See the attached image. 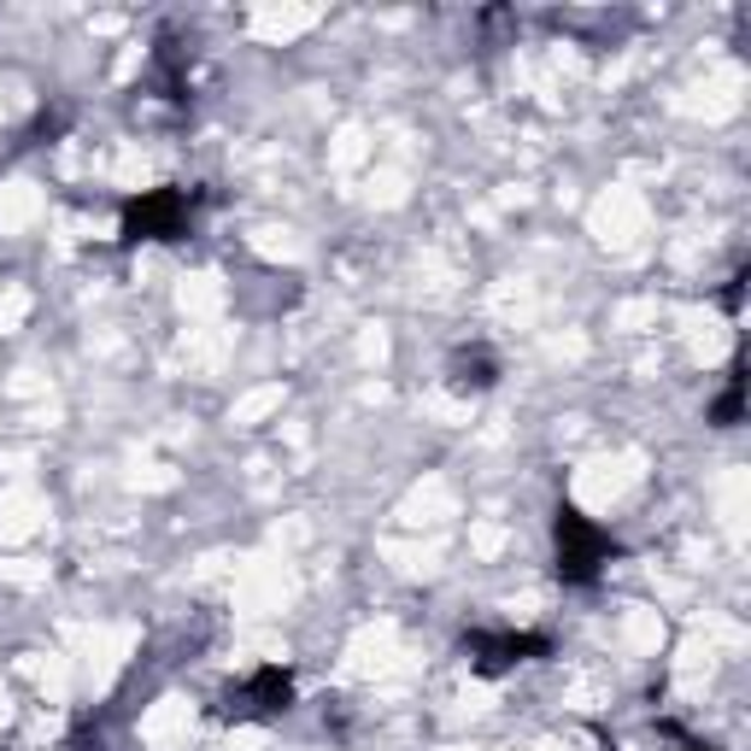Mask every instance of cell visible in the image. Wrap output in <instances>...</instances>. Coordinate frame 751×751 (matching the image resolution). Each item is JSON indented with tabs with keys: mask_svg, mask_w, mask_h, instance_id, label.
Returning a JSON list of instances; mask_svg holds the SVG:
<instances>
[{
	"mask_svg": "<svg viewBox=\"0 0 751 751\" xmlns=\"http://www.w3.org/2000/svg\"><path fill=\"white\" fill-rule=\"evenodd\" d=\"M235 610L242 617H270V610H288L294 605V570H288V558H242L235 563Z\"/></svg>",
	"mask_w": 751,
	"mask_h": 751,
	"instance_id": "1",
	"label": "cell"
},
{
	"mask_svg": "<svg viewBox=\"0 0 751 751\" xmlns=\"http://www.w3.org/2000/svg\"><path fill=\"white\" fill-rule=\"evenodd\" d=\"M640 470H646V458H640V452H617V458H587V464L575 470L570 493H575V505H582V511H610V505H617L628 487L640 482Z\"/></svg>",
	"mask_w": 751,
	"mask_h": 751,
	"instance_id": "2",
	"label": "cell"
},
{
	"mask_svg": "<svg viewBox=\"0 0 751 751\" xmlns=\"http://www.w3.org/2000/svg\"><path fill=\"white\" fill-rule=\"evenodd\" d=\"M646 217H652V212H646V200L628 182H617V188H605V194L593 200L587 229H593V242H605V247H635L646 235Z\"/></svg>",
	"mask_w": 751,
	"mask_h": 751,
	"instance_id": "3",
	"label": "cell"
},
{
	"mask_svg": "<svg viewBox=\"0 0 751 751\" xmlns=\"http://www.w3.org/2000/svg\"><path fill=\"white\" fill-rule=\"evenodd\" d=\"M405 670V646H400V628L394 623H370L358 628L352 646H347V663H340V675L352 681H388Z\"/></svg>",
	"mask_w": 751,
	"mask_h": 751,
	"instance_id": "4",
	"label": "cell"
},
{
	"mask_svg": "<svg viewBox=\"0 0 751 751\" xmlns=\"http://www.w3.org/2000/svg\"><path fill=\"white\" fill-rule=\"evenodd\" d=\"M135 652V628L130 623H112V628H89L82 635V681H89L94 693H107L117 670H124V658Z\"/></svg>",
	"mask_w": 751,
	"mask_h": 751,
	"instance_id": "5",
	"label": "cell"
},
{
	"mask_svg": "<svg viewBox=\"0 0 751 751\" xmlns=\"http://www.w3.org/2000/svg\"><path fill=\"white\" fill-rule=\"evenodd\" d=\"M740 89H746V71H740V65H722V71L705 77L698 89H681L670 107L687 112V117H705V124H722V117L740 112Z\"/></svg>",
	"mask_w": 751,
	"mask_h": 751,
	"instance_id": "6",
	"label": "cell"
},
{
	"mask_svg": "<svg viewBox=\"0 0 751 751\" xmlns=\"http://www.w3.org/2000/svg\"><path fill=\"white\" fill-rule=\"evenodd\" d=\"M447 517H458V493L440 482V475H423V482L400 500V523L405 528H435Z\"/></svg>",
	"mask_w": 751,
	"mask_h": 751,
	"instance_id": "7",
	"label": "cell"
},
{
	"mask_svg": "<svg viewBox=\"0 0 751 751\" xmlns=\"http://www.w3.org/2000/svg\"><path fill=\"white\" fill-rule=\"evenodd\" d=\"M188 728H194V705L188 698H159L147 716H142V740L153 746V751H170V746H182L188 740Z\"/></svg>",
	"mask_w": 751,
	"mask_h": 751,
	"instance_id": "8",
	"label": "cell"
},
{
	"mask_svg": "<svg viewBox=\"0 0 751 751\" xmlns=\"http://www.w3.org/2000/svg\"><path fill=\"white\" fill-rule=\"evenodd\" d=\"M47 517V500L36 487H7L0 493V540H24V535H36V523Z\"/></svg>",
	"mask_w": 751,
	"mask_h": 751,
	"instance_id": "9",
	"label": "cell"
},
{
	"mask_svg": "<svg viewBox=\"0 0 751 751\" xmlns=\"http://www.w3.org/2000/svg\"><path fill=\"white\" fill-rule=\"evenodd\" d=\"M42 212H47V200H42L36 182H0V235L30 229Z\"/></svg>",
	"mask_w": 751,
	"mask_h": 751,
	"instance_id": "10",
	"label": "cell"
},
{
	"mask_svg": "<svg viewBox=\"0 0 751 751\" xmlns=\"http://www.w3.org/2000/svg\"><path fill=\"white\" fill-rule=\"evenodd\" d=\"M317 24V7H259L253 12V36L259 42H294Z\"/></svg>",
	"mask_w": 751,
	"mask_h": 751,
	"instance_id": "11",
	"label": "cell"
},
{
	"mask_svg": "<svg viewBox=\"0 0 751 751\" xmlns=\"http://www.w3.org/2000/svg\"><path fill=\"white\" fill-rule=\"evenodd\" d=\"M177 305H182V317H217L224 312V277L217 270H194V277H182V288H177Z\"/></svg>",
	"mask_w": 751,
	"mask_h": 751,
	"instance_id": "12",
	"label": "cell"
},
{
	"mask_svg": "<svg viewBox=\"0 0 751 751\" xmlns=\"http://www.w3.org/2000/svg\"><path fill=\"white\" fill-rule=\"evenodd\" d=\"M746 487H751V475H746L740 464L722 470V482H716V517H722V528H728L733 546L746 540Z\"/></svg>",
	"mask_w": 751,
	"mask_h": 751,
	"instance_id": "13",
	"label": "cell"
},
{
	"mask_svg": "<svg viewBox=\"0 0 751 751\" xmlns=\"http://www.w3.org/2000/svg\"><path fill=\"white\" fill-rule=\"evenodd\" d=\"M681 323H687V340H693L698 365H722L728 358V329L722 323H716L710 312H681Z\"/></svg>",
	"mask_w": 751,
	"mask_h": 751,
	"instance_id": "14",
	"label": "cell"
},
{
	"mask_svg": "<svg viewBox=\"0 0 751 751\" xmlns=\"http://www.w3.org/2000/svg\"><path fill=\"white\" fill-rule=\"evenodd\" d=\"M382 558L394 563L400 575H435L440 570V540H388Z\"/></svg>",
	"mask_w": 751,
	"mask_h": 751,
	"instance_id": "15",
	"label": "cell"
},
{
	"mask_svg": "<svg viewBox=\"0 0 751 751\" xmlns=\"http://www.w3.org/2000/svg\"><path fill=\"white\" fill-rule=\"evenodd\" d=\"M623 646H628V652H658V646H663V610L628 605L623 610Z\"/></svg>",
	"mask_w": 751,
	"mask_h": 751,
	"instance_id": "16",
	"label": "cell"
},
{
	"mask_svg": "<svg viewBox=\"0 0 751 751\" xmlns=\"http://www.w3.org/2000/svg\"><path fill=\"white\" fill-rule=\"evenodd\" d=\"M229 347H235V335L229 329H188V365L194 370H224V358H229Z\"/></svg>",
	"mask_w": 751,
	"mask_h": 751,
	"instance_id": "17",
	"label": "cell"
},
{
	"mask_svg": "<svg viewBox=\"0 0 751 751\" xmlns=\"http://www.w3.org/2000/svg\"><path fill=\"white\" fill-rule=\"evenodd\" d=\"M277 412H282V382H265V388H247V394L229 405V423L253 429V423H265V417H277Z\"/></svg>",
	"mask_w": 751,
	"mask_h": 751,
	"instance_id": "18",
	"label": "cell"
},
{
	"mask_svg": "<svg viewBox=\"0 0 751 751\" xmlns=\"http://www.w3.org/2000/svg\"><path fill=\"white\" fill-rule=\"evenodd\" d=\"M716 670V646L705 635H693L687 646H681V658H675V675H681V687H698V681H710Z\"/></svg>",
	"mask_w": 751,
	"mask_h": 751,
	"instance_id": "19",
	"label": "cell"
},
{
	"mask_svg": "<svg viewBox=\"0 0 751 751\" xmlns=\"http://www.w3.org/2000/svg\"><path fill=\"white\" fill-rule=\"evenodd\" d=\"M253 247H259L265 259H305V235L288 229V224H265L259 235H253Z\"/></svg>",
	"mask_w": 751,
	"mask_h": 751,
	"instance_id": "20",
	"label": "cell"
},
{
	"mask_svg": "<svg viewBox=\"0 0 751 751\" xmlns=\"http://www.w3.org/2000/svg\"><path fill=\"white\" fill-rule=\"evenodd\" d=\"M365 194H370V206H405V194H412V177H405L400 165H382V170L370 177Z\"/></svg>",
	"mask_w": 751,
	"mask_h": 751,
	"instance_id": "21",
	"label": "cell"
},
{
	"mask_svg": "<svg viewBox=\"0 0 751 751\" xmlns=\"http://www.w3.org/2000/svg\"><path fill=\"white\" fill-rule=\"evenodd\" d=\"M30 670H36L42 693H47V705H65V693H71V663H65L59 652H47V663H42V658H30Z\"/></svg>",
	"mask_w": 751,
	"mask_h": 751,
	"instance_id": "22",
	"label": "cell"
},
{
	"mask_svg": "<svg viewBox=\"0 0 751 751\" xmlns=\"http://www.w3.org/2000/svg\"><path fill=\"white\" fill-rule=\"evenodd\" d=\"M147 177H153L147 153H142V147H117V159H112V182H117V188H142Z\"/></svg>",
	"mask_w": 751,
	"mask_h": 751,
	"instance_id": "23",
	"label": "cell"
},
{
	"mask_svg": "<svg viewBox=\"0 0 751 751\" xmlns=\"http://www.w3.org/2000/svg\"><path fill=\"white\" fill-rule=\"evenodd\" d=\"M365 153H370L365 130H358V124H347V130L335 135V147H329V165H335V170H352V165H365Z\"/></svg>",
	"mask_w": 751,
	"mask_h": 751,
	"instance_id": "24",
	"label": "cell"
},
{
	"mask_svg": "<svg viewBox=\"0 0 751 751\" xmlns=\"http://www.w3.org/2000/svg\"><path fill=\"white\" fill-rule=\"evenodd\" d=\"M505 540H511L505 523H493V517H487V523H470V552H475V558H500Z\"/></svg>",
	"mask_w": 751,
	"mask_h": 751,
	"instance_id": "25",
	"label": "cell"
},
{
	"mask_svg": "<svg viewBox=\"0 0 751 751\" xmlns=\"http://www.w3.org/2000/svg\"><path fill=\"white\" fill-rule=\"evenodd\" d=\"M546 358H552V365H582V358H587V335H575V329L546 335Z\"/></svg>",
	"mask_w": 751,
	"mask_h": 751,
	"instance_id": "26",
	"label": "cell"
},
{
	"mask_svg": "<svg viewBox=\"0 0 751 751\" xmlns=\"http://www.w3.org/2000/svg\"><path fill=\"white\" fill-rule=\"evenodd\" d=\"M610 323H617V329H652V323H658V300H623Z\"/></svg>",
	"mask_w": 751,
	"mask_h": 751,
	"instance_id": "27",
	"label": "cell"
},
{
	"mask_svg": "<svg viewBox=\"0 0 751 751\" xmlns=\"http://www.w3.org/2000/svg\"><path fill=\"white\" fill-rule=\"evenodd\" d=\"M30 317V288H0V329H19V323Z\"/></svg>",
	"mask_w": 751,
	"mask_h": 751,
	"instance_id": "28",
	"label": "cell"
},
{
	"mask_svg": "<svg viewBox=\"0 0 751 751\" xmlns=\"http://www.w3.org/2000/svg\"><path fill=\"white\" fill-rule=\"evenodd\" d=\"M0 575H7L12 587H42V582H47V563H36V558H7V563H0Z\"/></svg>",
	"mask_w": 751,
	"mask_h": 751,
	"instance_id": "29",
	"label": "cell"
},
{
	"mask_svg": "<svg viewBox=\"0 0 751 751\" xmlns=\"http://www.w3.org/2000/svg\"><path fill=\"white\" fill-rule=\"evenodd\" d=\"M130 487L165 493V487H177V470H170V464H135V470H130Z\"/></svg>",
	"mask_w": 751,
	"mask_h": 751,
	"instance_id": "30",
	"label": "cell"
},
{
	"mask_svg": "<svg viewBox=\"0 0 751 751\" xmlns=\"http://www.w3.org/2000/svg\"><path fill=\"white\" fill-rule=\"evenodd\" d=\"M482 710H493V687H482V681H464V687H458L452 716H482Z\"/></svg>",
	"mask_w": 751,
	"mask_h": 751,
	"instance_id": "31",
	"label": "cell"
},
{
	"mask_svg": "<svg viewBox=\"0 0 751 751\" xmlns=\"http://www.w3.org/2000/svg\"><path fill=\"white\" fill-rule=\"evenodd\" d=\"M705 640H710V646H728V652H740V646H746V628L728 623V617H710V623H705Z\"/></svg>",
	"mask_w": 751,
	"mask_h": 751,
	"instance_id": "32",
	"label": "cell"
},
{
	"mask_svg": "<svg viewBox=\"0 0 751 751\" xmlns=\"http://www.w3.org/2000/svg\"><path fill=\"white\" fill-rule=\"evenodd\" d=\"M358 358H365V365H382V358H388V329H382V323H365V335H358Z\"/></svg>",
	"mask_w": 751,
	"mask_h": 751,
	"instance_id": "33",
	"label": "cell"
},
{
	"mask_svg": "<svg viewBox=\"0 0 751 751\" xmlns=\"http://www.w3.org/2000/svg\"><path fill=\"white\" fill-rule=\"evenodd\" d=\"M7 394H12V400H36V394H47V375H36V370H12Z\"/></svg>",
	"mask_w": 751,
	"mask_h": 751,
	"instance_id": "34",
	"label": "cell"
},
{
	"mask_svg": "<svg viewBox=\"0 0 751 751\" xmlns=\"http://www.w3.org/2000/svg\"><path fill=\"white\" fill-rule=\"evenodd\" d=\"M429 417H440V423H470V405L464 400H447V394H429Z\"/></svg>",
	"mask_w": 751,
	"mask_h": 751,
	"instance_id": "35",
	"label": "cell"
},
{
	"mask_svg": "<svg viewBox=\"0 0 751 751\" xmlns=\"http://www.w3.org/2000/svg\"><path fill=\"white\" fill-rule=\"evenodd\" d=\"M605 698H610V693L599 687V681H575V687H570V705H575V710H599Z\"/></svg>",
	"mask_w": 751,
	"mask_h": 751,
	"instance_id": "36",
	"label": "cell"
},
{
	"mask_svg": "<svg viewBox=\"0 0 751 751\" xmlns=\"http://www.w3.org/2000/svg\"><path fill=\"white\" fill-rule=\"evenodd\" d=\"M242 658H282V640L277 635H247L242 640Z\"/></svg>",
	"mask_w": 751,
	"mask_h": 751,
	"instance_id": "37",
	"label": "cell"
},
{
	"mask_svg": "<svg viewBox=\"0 0 751 751\" xmlns=\"http://www.w3.org/2000/svg\"><path fill=\"white\" fill-rule=\"evenodd\" d=\"M305 535H312V528H305L300 517H288V523H277V528H270V546H300Z\"/></svg>",
	"mask_w": 751,
	"mask_h": 751,
	"instance_id": "38",
	"label": "cell"
},
{
	"mask_svg": "<svg viewBox=\"0 0 751 751\" xmlns=\"http://www.w3.org/2000/svg\"><path fill=\"white\" fill-rule=\"evenodd\" d=\"M229 751H265V733L259 728H235L229 733Z\"/></svg>",
	"mask_w": 751,
	"mask_h": 751,
	"instance_id": "39",
	"label": "cell"
},
{
	"mask_svg": "<svg viewBox=\"0 0 751 751\" xmlns=\"http://www.w3.org/2000/svg\"><path fill=\"white\" fill-rule=\"evenodd\" d=\"M7 722H12V698L0 693V728H7Z\"/></svg>",
	"mask_w": 751,
	"mask_h": 751,
	"instance_id": "40",
	"label": "cell"
},
{
	"mask_svg": "<svg viewBox=\"0 0 751 751\" xmlns=\"http://www.w3.org/2000/svg\"><path fill=\"white\" fill-rule=\"evenodd\" d=\"M517 751H563V746H552V740H535V746H517Z\"/></svg>",
	"mask_w": 751,
	"mask_h": 751,
	"instance_id": "41",
	"label": "cell"
},
{
	"mask_svg": "<svg viewBox=\"0 0 751 751\" xmlns=\"http://www.w3.org/2000/svg\"><path fill=\"white\" fill-rule=\"evenodd\" d=\"M12 112V100H7V89H0V117H7Z\"/></svg>",
	"mask_w": 751,
	"mask_h": 751,
	"instance_id": "42",
	"label": "cell"
},
{
	"mask_svg": "<svg viewBox=\"0 0 751 751\" xmlns=\"http://www.w3.org/2000/svg\"><path fill=\"white\" fill-rule=\"evenodd\" d=\"M447 751H475V746H447Z\"/></svg>",
	"mask_w": 751,
	"mask_h": 751,
	"instance_id": "43",
	"label": "cell"
}]
</instances>
